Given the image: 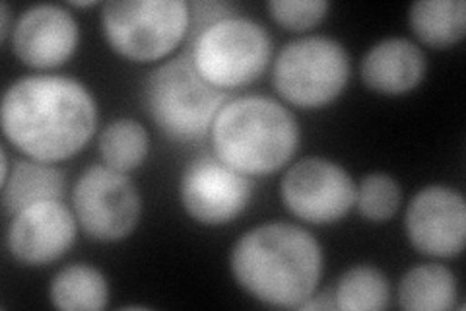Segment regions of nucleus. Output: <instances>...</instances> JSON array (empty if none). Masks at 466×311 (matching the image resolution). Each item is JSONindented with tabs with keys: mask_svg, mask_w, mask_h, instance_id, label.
Segmentation results:
<instances>
[{
	"mask_svg": "<svg viewBox=\"0 0 466 311\" xmlns=\"http://www.w3.org/2000/svg\"><path fill=\"white\" fill-rule=\"evenodd\" d=\"M80 228L97 242H119L133 233L142 199L133 180L109 166L87 168L72 191Z\"/></svg>",
	"mask_w": 466,
	"mask_h": 311,
	"instance_id": "6e6552de",
	"label": "nucleus"
},
{
	"mask_svg": "<svg viewBox=\"0 0 466 311\" xmlns=\"http://www.w3.org/2000/svg\"><path fill=\"white\" fill-rule=\"evenodd\" d=\"M78 24L63 6L37 5L25 10L12 32L14 53L34 68L66 63L78 47Z\"/></svg>",
	"mask_w": 466,
	"mask_h": 311,
	"instance_id": "ddd939ff",
	"label": "nucleus"
},
{
	"mask_svg": "<svg viewBox=\"0 0 466 311\" xmlns=\"http://www.w3.org/2000/svg\"><path fill=\"white\" fill-rule=\"evenodd\" d=\"M188 26L191 14L183 0H115L101 12L111 49L137 63L167 57L183 41Z\"/></svg>",
	"mask_w": 466,
	"mask_h": 311,
	"instance_id": "39448f33",
	"label": "nucleus"
},
{
	"mask_svg": "<svg viewBox=\"0 0 466 311\" xmlns=\"http://www.w3.org/2000/svg\"><path fill=\"white\" fill-rule=\"evenodd\" d=\"M350 57L342 43L323 36L291 41L274 63V88L298 108H323L337 99L350 80Z\"/></svg>",
	"mask_w": 466,
	"mask_h": 311,
	"instance_id": "0eeeda50",
	"label": "nucleus"
},
{
	"mask_svg": "<svg viewBox=\"0 0 466 311\" xmlns=\"http://www.w3.org/2000/svg\"><path fill=\"white\" fill-rule=\"evenodd\" d=\"M65 173L46 161H18L3 183V209L16 216L37 202L61 201L65 195Z\"/></svg>",
	"mask_w": 466,
	"mask_h": 311,
	"instance_id": "2eb2a0df",
	"label": "nucleus"
},
{
	"mask_svg": "<svg viewBox=\"0 0 466 311\" xmlns=\"http://www.w3.org/2000/svg\"><path fill=\"white\" fill-rule=\"evenodd\" d=\"M282 201L296 218L315 226L334 224L356 204V185L330 160L309 158L291 166L282 180Z\"/></svg>",
	"mask_w": 466,
	"mask_h": 311,
	"instance_id": "1a4fd4ad",
	"label": "nucleus"
},
{
	"mask_svg": "<svg viewBox=\"0 0 466 311\" xmlns=\"http://www.w3.org/2000/svg\"><path fill=\"white\" fill-rule=\"evenodd\" d=\"M406 233L420 254L455 257L466 242V202L459 191L431 185L416 192L406 209Z\"/></svg>",
	"mask_w": 466,
	"mask_h": 311,
	"instance_id": "9b49d317",
	"label": "nucleus"
},
{
	"mask_svg": "<svg viewBox=\"0 0 466 311\" xmlns=\"http://www.w3.org/2000/svg\"><path fill=\"white\" fill-rule=\"evenodd\" d=\"M334 306L344 311H381L389 306L390 286L387 276L370 264L348 269L334 290Z\"/></svg>",
	"mask_w": 466,
	"mask_h": 311,
	"instance_id": "6ab92c4d",
	"label": "nucleus"
},
{
	"mask_svg": "<svg viewBox=\"0 0 466 311\" xmlns=\"http://www.w3.org/2000/svg\"><path fill=\"white\" fill-rule=\"evenodd\" d=\"M188 14H191V26L195 37L204 32V29L236 16V6L226 3H193L188 5Z\"/></svg>",
	"mask_w": 466,
	"mask_h": 311,
	"instance_id": "5701e85b",
	"label": "nucleus"
},
{
	"mask_svg": "<svg viewBox=\"0 0 466 311\" xmlns=\"http://www.w3.org/2000/svg\"><path fill=\"white\" fill-rule=\"evenodd\" d=\"M3 132L20 152L56 164L80 152L97 127V106L86 88L68 77H25L3 98Z\"/></svg>",
	"mask_w": 466,
	"mask_h": 311,
	"instance_id": "f257e3e1",
	"label": "nucleus"
},
{
	"mask_svg": "<svg viewBox=\"0 0 466 311\" xmlns=\"http://www.w3.org/2000/svg\"><path fill=\"white\" fill-rule=\"evenodd\" d=\"M416 37L435 49L453 47L466 34L464 0H421L410 8Z\"/></svg>",
	"mask_w": 466,
	"mask_h": 311,
	"instance_id": "f3484780",
	"label": "nucleus"
},
{
	"mask_svg": "<svg viewBox=\"0 0 466 311\" xmlns=\"http://www.w3.org/2000/svg\"><path fill=\"white\" fill-rule=\"evenodd\" d=\"M191 61L218 90L255 82L272 57L270 34L260 24L233 16L204 29L193 43Z\"/></svg>",
	"mask_w": 466,
	"mask_h": 311,
	"instance_id": "423d86ee",
	"label": "nucleus"
},
{
	"mask_svg": "<svg viewBox=\"0 0 466 311\" xmlns=\"http://www.w3.org/2000/svg\"><path fill=\"white\" fill-rule=\"evenodd\" d=\"M360 214L370 222H387L397 214L400 206V187L385 173H371L356 191Z\"/></svg>",
	"mask_w": 466,
	"mask_h": 311,
	"instance_id": "412c9836",
	"label": "nucleus"
},
{
	"mask_svg": "<svg viewBox=\"0 0 466 311\" xmlns=\"http://www.w3.org/2000/svg\"><path fill=\"white\" fill-rule=\"evenodd\" d=\"M49 298L63 311H99L107 306L109 286L94 266L70 264L53 278Z\"/></svg>",
	"mask_w": 466,
	"mask_h": 311,
	"instance_id": "a211bd4d",
	"label": "nucleus"
},
{
	"mask_svg": "<svg viewBox=\"0 0 466 311\" xmlns=\"http://www.w3.org/2000/svg\"><path fill=\"white\" fill-rule=\"evenodd\" d=\"M267 8L276 24L291 32H303L323 20L330 5L325 0H272Z\"/></svg>",
	"mask_w": 466,
	"mask_h": 311,
	"instance_id": "4be33fe9",
	"label": "nucleus"
},
{
	"mask_svg": "<svg viewBox=\"0 0 466 311\" xmlns=\"http://www.w3.org/2000/svg\"><path fill=\"white\" fill-rule=\"evenodd\" d=\"M148 132L135 119H116L99 137V154L104 164L123 173L138 168L148 156Z\"/></svg>",
	"mask_w": 466,
	"mask_h": 311,
	"instance_id": "aec40b11",
	"label": "nucleus"
},
{
	"mask_svg": "<svg viewBox=\"0 0 466 311\" xmlns=\"http://www.w3.org/2000/svg\"><path fill=\"white\" fill-rule=\"evenodd\" d=\"M3 32H0V37H3V41L8 37L10 34V8L6 3H3Z\"/></svg>",
	"mask_w": 466,
	"mask_h": 311,
	"instance_id": "b1692460",
	"label": "nucleus"
},
{
	"mask_svg": "<svg viewBox=\"0 0 466 311\" xmlns=\"http://www.w3.org/2000/svg\"><path fill=\"white\" fill-rule=\"evenodd\" d=\"M144 101L167 139L195 142L210 132L216 115L226 106V94L200 77L191 57H179L150 74Z\"/></svg>",
	"mask_w": 466,
	"mask_h": 311,
	"instance_id": "20e7f679",
	"label": "nucleus"
},
{
	"mask_svg": "<svg viewBox=\"0 0 466 311\" xmlns=\"http://www.w3.org/2000/svg\"><path fill=\"white\" fill-rule=\"evenodd\" d=\"M426 55L416 43L390 37L379 41L361 61V80L385 96L412 92L426 77Z\"/></svg>",
	"mask_w": 466,
	"mask_h": 311,
	"instance_id": "4468645a",
	"label": "nucleus"
},
{
	"mask_svg": "<svg viewBox=\"0 0 466 311\" xmlns=\"http://www.w3.org/2000/svg\"><path fill=\"white\" fill-rule=\"evenodd\" d=\"M179 195L183 209L207 226H222L236 220L253 197V181L214 156L191 161L183 171Z\"/></svg>",
	"mask_w": 466,
	"mask_h": 311,
	"instance_id": "9d476101",
	"label": "nucleus"
},
{
	"mask_svg": "<svg viewBox=\"0 0 466 311\" xmlns=\"http://www.w3.org/2000/svg\"><path fill=\"white\" fill-rule=\"evenodd\" d=\"M76 240V214L61 201L37 202L12 216L6 244L12 257L32 266L61 259Z\"/></svg>",
	"mask_w": 466,
	"mask_h": 311,
	"instance_id": "f8f14e48",
	"label": "nucleus"
},
{
	"mask_svg": "<svg viewBox=\"0 0 466 311\" xmlns=\"http://www.w3.org/2000/svg\"><path fill=\"white\" fill-rule=\"evenodd\" d=\"M214 154L236 171L257 177L284 168L299 144V125L279 101L262 96L233 99L210 129Z\"/></svg>",
	"mask_w": 466,
	"mask_h": 311,
	"instance_id": "7ed1b4c3",
	"label": "nucleus"
},
{
	"mask_svg": "<svg viewBox=\"0 0 466 311\" xmlns=\"http://www.w3.org/2000/svg\"><path fill=\"white\" fill-rule=\"evenodd\" d=\"M231 273L255 300L296 309L319 286L323 251L308 230L272 222L247 232L236 244L231 251Z\"/></svg>",
	"mask_w": 466,
	"mask_h": 311,
	"instance_id": "f03ea898",
	"label": "nucleus"
},
{
	"mask_svg": "<svg viewBox=\"0 0 466 311\" xmlns=\"http://www.w3.org/2000/svg\"><path fill=\"white\" fill-rule=\"evenodd\" d=\"M457 278L443 264H418L399 286V304L408 311H445L455 307Z\"/></svg>",
	"mask_w": 466,
	"mask_h": 311,
	"instance_id": "dca6fc26",
	"label": "nucleus"
}]
</instances>
